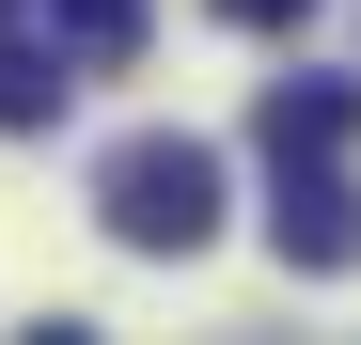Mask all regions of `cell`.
<instances>
[{
  "instance_id": "obj_1",
  "label": "cell",
  "mask_w": 361,
  "mask_h": 345,
  "mask_svg": "<svg viewBox=\"0 0 361 345\" xmlns=\"http://www.w3.org/2000/svg\"><path fill=\"white\" fill-rule=\"evenodd\" d=\"M94 220H110V251H157V267H189L220 236V157L189 126H142V142H110L94 157Z\"/></svg>"
},
{
  "instance_id": "obj_2",
  "label": "cell",
  "mask_w": 361,
  "mask_h": 345,
  "mask_svg": "<svg viewBox=\"0 0 361 345\" xmlns=\"http://www.w3.org/2000/svg\"><path fill=\"white\" fill-rule=\"evenodd\" d=\"M267 251L298 282H361V172H345V142L267 157Z\"/></svg>"
},
{
  "instance_id": "obj_3",
  "label": "cell",
  "mask_w": 361,
  "mask_h": 345,
  "mask_svg": "<svg viewBox=\"0 0 361 345\" xmlns=\"http://www.w3.org/2000/svg\"><path fill=\"white\" fill-rule=\"evenodd\" d=\"M252 142L298 157V142H361V79H267L252 94Z\"/></svg>"
},
{
  "instance_id": "obj_4",
  "label": "cell",
  "mask_w": 361,
  "mask_h": 345,
  "mask_svg": "<svg viewBox=\"0 0 361 345\" xmlns=\"http://www.w3.org/2000/svg\"><path fill=\"white\" fill-rule=\"evenodd\" d=\"M63 94H79V47H32L16 16H0V142H32V126H63Z\"/></svg>"
},
{
  "instance_id": "obj_5",
  "label": "cell",
  "mask_w": 361,
  "mask_h": 345,
  "mask_svg": "<svg viewBox=\"0 0 361 345\" xmlns=\"http://www.w3.org/2000/svg\"><path fill=\"white\" fill-rule=\"evenodd\" d=\"M63 16V47H79V79H110V63H142V0H47Z\"/></svg>"
},
{
  "instance_id": "obj_6",
  "label": "cell",
  "mask_w": 361,
  "mask_h": 345,
  "mask_svg": "<svg viewBox=\"0 0 361 345\" xmlns=\"http://www.w3.org/2000/svg\"><path fill=\"white\" fill-rule=\"evenodd\" d=\"M220 16H235V32H298L314 0H220Z\"/></svg>"
},
{
  "instance_id": "obj_7",
  "label": "cell",
  "mask_w": 361,
  "mask_h": 345,
  "mask_svg": "<svg viewBox=\"0 0 361 345\" xmlns=\"http://www.w3.org/2000/svg\"><path fill=\"white\" fill-rule=\"evenodd\" d=\"M0 16H16V0H0Z\"/></svg>"
}]
</instances>
